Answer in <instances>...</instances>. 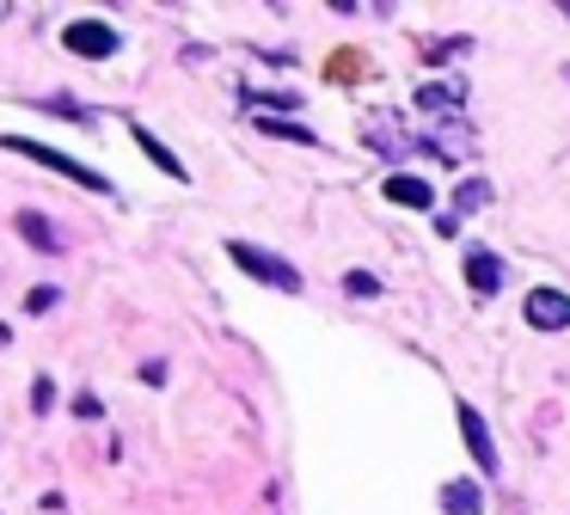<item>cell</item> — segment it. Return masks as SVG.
<instances>
[{
  "label": "cell",
  "instance_id": "obj_16",
  "mask_svg": "<svg viewBox=\"0 0 570 515\" xmlns=\"http://www.w3.org/2000/svg\"><path fill=\"white\" fill-rule=\"evenodd\" d=\"M0 343H7V326H0Z\"/></svg>",
  "mask_w": 570,
  "mask_h": 515
},
{
  "label": "cell",
  "instance_id": "obj_1",
  "mask_svg": "<svg viewBox=\"0 0 570 515\" xmlns=\"http://www.w3.org/2000/svg\"><path fill=\"white\" fill-rule=\"evenodd\" d=\"M227 258H233V264H240L245 276H258V282H270V289H301V271H294V264H282V258H270V252H258V246H245V240H233L227 246Z\"/></svg>",
  "mask_w": 570,
  "mask_h": 515
},
{
  "label": "cell",
  "instance_id": "obj_11",
  "mask_svg": "<svg viewBox=\"0 0 570 515\" xmlns=\"http://www.w3.org/2000/svg\"><path fill=\"white\" fill-rule=\"evenodd\" d=\"M454 203H460V209H479V203H491V190L472 178V185H460V197H454Z\"/></svg>",
  "mask_w": 570,
  "mask_h": 515
},
{
  "label": "cell",
  "instance_id": "obj_15",
  "mask_svg": "<svg viewBox=\"0 0 570 515\" xmlns=\"http://www.w3.org/2000/svg\"><path fill=\"white\" fill-rule=\"evenodd\" d=\"M31 313H43V307H55V289H31V301H25Z\"/></svg>",
  "mask_w": 570,
  "mask_h": 515
},
{
  "label": "cell",
  "instance_id": "obj_3",
  "mask_svg": "<svg viewBox=\"0 0 570 515\" xmlns=\"http://www.w3.org/2000/svg\"><path fill=\"white\" fill-rule=\"evenodd\" d=\"M62 43H68L74 55H117V32H111L104 18H80V25H68Z\"/></svg>",
  "mask_w": 570,
  "mask_h": 515
},
{
  "label": "cell",
  "instance_id": "obj_5",
  "mask_svg": "<svg viewBox=\"0 0 570 515\" xmlns=\"http://www.w3.org/2000/svg\"><path fill=\"white\" fill-rule=\"evenodd\" d=\"M528 319H534L540 331H565L570 326V301L558 289H534L528 294Z\"/></svg>",
  "mask_w": 570,
  "mask_h": 515
},
{
  "label": "cell",
  "instance_id": "obj_14",
  "mask_svg": "<svg viewBox=\"0 0 570 515\" xmlns=\"http://www.w3.org/2000/svg\"><path fill=\"white\" fill-rule=\"evenodd\" d=\"M258 129H270V136H294V141H313L307 129H294V123H277V117H264Z\"/></svg>",
  "mask_w": 570,
  "mask_h": 515
},
{
  "label": "cell",
  "instance_id": "obj_8",
  "mask_svg": "<svg viewBox=\"0 0 570 515\" xmlns=\"http://www.w3.org/2000/svg\"><path fill=\"white\" fill-rule=\"evenodd\" d=\"M18 234H25L31 246H43V252H62V234H55V227L37 215V209H25V215H18Z\"/></svg>",
  "mask_w": 570,
  "mask_h": 515
},
{
  "label": "cell",
  "instance_id": "obj_7",
  "mask_svg": "<svg viewBox=\"0 0 570 515\" xmlns=\"http://www.w3.org/2000/svg\"><path fill=\"white\" fill-rule=\"evenodd\" d=\"M467 282H472L479 294H497V289H503V264H497L491 252H472V258H467Z\"/></svg>",
  "mask_w": 570,
  "mask_h": 515
},
{
  "label": "cell",
  "instance_id": "obj_10",
  "mask_svg": "<svg viewBox=\"0 0 570 515\" xmlns=\"http://www.w3.org/2000/svg\"><path fill=\"white\" fill-rule=\"evenodd\" d=\"M136 141H141V154L154 160V166H160V172H166V178H185V166H178V160H173V154H166V148H160V141H154V136H148V129H136Z\"/></svg>",
  "mask_w": 570,
  "mask_h": 515
},
{
  "label": "cell",
  "instance_id": "obj_4",
  "mask_svg": "<svg viewBox=\"0 0 570 515\" xmlns=\"http://www.w3.org/2000/svg\"><path fill=\"white\" fill-rule=\"evenodd\" d=\"M460 436H467V448H472V461H479V473H497V442H491V429H484V417L472 412V405H460Z\"/></svg>",
  "mask_w": 570,
  "mask_h": 515
},
{
  "label": "cell",
  "instance_id": "obj_9",
  "mask_svg": "<svg viewBox=\"0 0 570 515\" xmlns=\"http://www.w3.org/2000/svg\"><path fill=\"white\" fill-rule=\"evenodd\" d=\"M442 510L448 515H479V485H467V479L442 485Z\"/></svg>",
  "mask_w": 570,
  "mask_h": 515
},
{
  "label": "cell",
  "instance_id": "obj_13",
  "mask_svg": "<svg viewBox=\"0 0 570 515\" xmlns=\"http://www.w3.org/2000/svg\"><path fill=\"white\" fill-rule=\"evenodd\" d=\"M31 405H37V412H50V405H55V387H50V375H43V380L31 387Z\"/></svg>",
  "mask_w": 570,
  "mask_h": 515
},
{
  "label": "cell",
  "instance_id": "obj_6",
  "mask_svg": "<svg viewBox=\"0 0 570 515\" xmlns=\"http://www.w3.org/2000/svg\"><path fill=\"white\" fill-rule=\"evenodd\" d=\"M387 203H398V209H430L435 190L423 185V178H411V172H393V178H387Z\"/></svg>",
  "mask_w": 570,
  "mask_h": 515
},
{
  "label": "cell",
  "instance_id": "obj_17",
  "mask_svg": "<svg viewBox=\"0 0 570 515\" xmlns=\"http://www.w3.org/2000/svg\"><path fill=\"white\" fill-rule=\"evenodd\" d=\"M565 13H570V0H565Z\"/></svg>",
  "mask_w": 570,
  "mask_h": 515
},
{
  "label": "cell",
  "instance_id": "obj_2",
  "mask_svg": "<svg viewBox=\"0 0 570 515\" xmlns=\"http://www.w3.org/2000/svg\"><path fill=\"white\" fill-rule=\"evenodd\" d=\"M7 148H13V154H25V160H37V166L62 172V178H74V185H87V190H111V185L99 178V172L80 166V160H68L62 148H43V141H25V136H7Z\"/></svg>",
  "mask_w": 570,
  "mask_h": 515
},
{
  "label": "cell",
  "instance_id": "obj_12",
  "mask_svg": "<svg viewBox=\"0 0 570 515\" xmlns=\"http://www.w3.org/2000/svg\"><path fill=\"white\" fill-rule=\"evenodd\" d=\"M344 289H350V294H380V282H375L368 271H350V276H344Z\"/></svg>",
  "mask_w": 570,
  "mask_h": 515
}]
</instances>
